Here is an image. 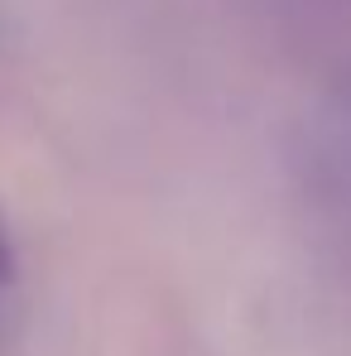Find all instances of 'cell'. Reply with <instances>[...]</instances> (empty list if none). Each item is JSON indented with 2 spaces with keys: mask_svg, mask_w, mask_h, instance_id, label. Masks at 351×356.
I'll use <instances>...</instances> for the list:
<instances>
[{
  "mask_svg": "<svg viewBox=\"0 0 351 356\" xmlns=\"http://www.w3.org/2000/svg\"><path fill=\"white\" fill-rule=\"evenodd\" d=\"M10 270H15V260H10V241L0 232V280H10Z\"/></svg>",
  "mask_w": 351,
  "mask_h": 356,
  "instance_id": "cell-1",
  "label": "cell"
}]
</instances>
